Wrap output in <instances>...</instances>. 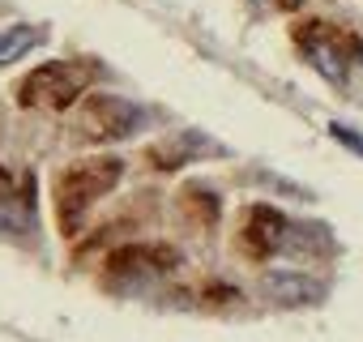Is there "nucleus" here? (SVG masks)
<instances>
[{
    "label": "nucleus",
    "mask_w": 363,
    "mask_h": 342,
    "mask_svg": "<svg viewBox=\"0 0 363 342\" xmlns=\"http://www.w3.org/2000/svg\"><path fill=\"white\" fill-rule=\"evenodd\" d=\"M252 5H269V0H252Z\"/></svg>",
    "instance_id": "9b49d317"
},
{
    "label": "nucleus",
    "mask_w": 363,
    "mask_h": 342,
    "mask_svg": "<svg viewBox=\"0 0 363 342\" xmlns=\"http://www.w3.org/2000/svg\"><path fill=\"white\" fill-rule=\"evenodd\" d=\"M295 48L299 56L333 86H346L350 73L363 65V39L325 22V18H312V22H299L295 26Z\"/></svg>",
    "instance_id": "f257e3e1"
},
{
    "label": "nucleus",
    "mask_w": 363,
    "mask_h": 342,
    "mask_svg": "<svg viewBox=\"0 0 363 342\" xmlns=\"http://www.w3.org/2000/svg\"><path fill=\"white\" fill-rule=\"evenodd\" d=\"M333 137H337L342 145H350V150H359V154H363V137H359L354 128H342V124H333Z\"/></svg>",
    "instance_id": "9d476101"
},
{
    "label": "nucleus",
    "mask_w": 363,
    "mask_h": 342,
    "mask_svg": "<svg viewBox=\"0 0 363 342\" xmlns=\"http://www.w3.org/2000/svg\"><path fill=\"white\" fill-rule=\"evenodd\" d=\"M175 261L179 257L162 244H128V248L107 257V278H150V274L171 270Z\"/></svg>",
    "instance_id": "0eeeda50"
},
{
    "label": "nucleus",
    "mask_w": 363,
    "mask_h": 342,
    "mask_svg": "<svg viewBox=\"0 0 363 342\" xmlns=\"http://www.w3.org/2000/svg\"><path fill=\"white\" fill-rule=\"evenodd\" d=\"M184 206H189V214H193L197 223H206V227L218 219V197L206 193V189H189V193H184Z\"/></svg>",
    "instance_id": "1a4fd4ad"
},
{
    "label": "nucleus",
    "mask_w": 363,
    "mask_h": 342,
    "mask_svg": "<svg viewBox=\"0 0 363 342\" xmlns=\"http://www.w3.org/2000/svg\"><path fill=\"white\" fill-rule=\"evenodd\" d=\"M120 180V162L116 158H90V162H77L69 171H60L56 180V214H60V231L73 236L82 227V219L90 214V206L111 193Z\"/></svg>",
    "instance_id": "f03ea898"
},
{
    "label": "nucleus",
    "mask_w": 363,
    "mask_h": 342,
    "mask_svg": "<svg viewBox=\"0 0 363 342\" xmlns=\"http://www.w3.org/2000/svg\"><path fill=\"white\" fill-rule=\"evenodd\" d=\"M35 223V176H13L0 167V227L26 231Z\"/></svg>",
    "instance_id": "423d86ee"
},
{
    "label": "nucleus",
    "mask_w": 363,
    "mask_h": 342,
    "mask_svg": "<svg viewBox=\"0 0 363 342\" xmlns=\"http://www.w3.org/2000/svg\"><path fill=\"white\" fill-rule=\"evenodd\" d=\"M137 124H141V111L120 94H94L77 111V133L86 141H120V137L137 133Z\"/></svg>",
    "instance_id": "20e7f679"
},
{
    "label": "nucleus",
    "mask_w": 363,
    "mask_h": 342,
    "mask_svg": "<svg viewBox=\"0 0 363 342\" xmlns=\"http://www.w3.org/2000/svg\"><path fill=\"white\" fill-rule=\"evenodd\" d=\"M286 231H291V223H286L282 210H274V206H252L248 219H244V227H240V248H244V257H252V261H269V257L282 248Z\"/></svg>",
    "instance_id": "39448f33"
},
{
    "label": "nucleus",
    "mask_w": 363,
    "mask_h": 342,
    "mask_svg": "<svg viewBox=\"0 0 363 342\" xmlns=\"http://www.w3.org/2000/svg\"><path fill=\"white\" fill-rule=\"evenodd\" d=\"M90 73L82 65H69V60H52V65H39L22 86H18V99L22 107H39V111H65L77 103V94L86 90Z\"/></svg>",
    "instance_id": "7ed1b4c3"
},
{
    "label": "nucleus",
    "mask_w": 363,
    "mask_h": 342,
    "mask_svg": "<svg viewBox=\"0 0 363 342\" xmlns=\"http://www.w3.org/2000/svg\"><path fill=\"white\" fill-rule=\"evenodd\" d=\"M35 43H43V31L39 26H9V31H0V65L22 60Z\"/></svg>",
    "instance_id": "6e6552de"
}]
</instances>
